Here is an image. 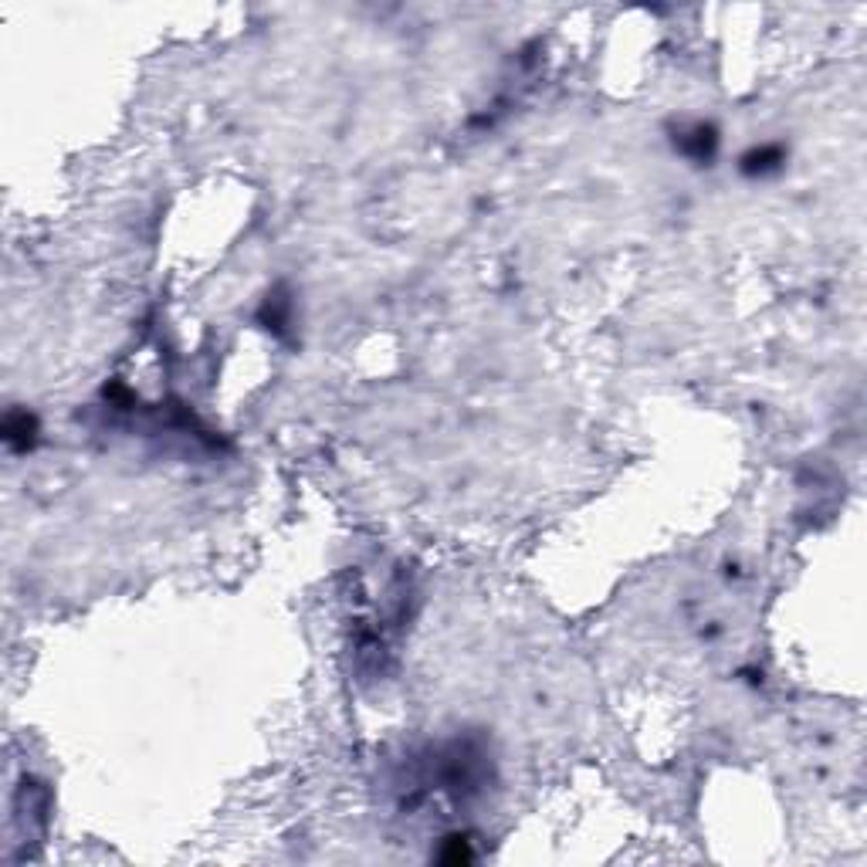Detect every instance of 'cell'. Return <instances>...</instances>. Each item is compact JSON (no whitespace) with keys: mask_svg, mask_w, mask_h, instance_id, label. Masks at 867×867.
Masks as SVG:
<instances>
[{"mask_svg":"<svg viewBox=\"0 0 867 867\" xmlns=\"http://www.w3.org/2000/svg\"><path fill=\"white\" fill-rule=\"evenodd\" d=\"M431 790L451 796L454 803L475 800L492 783V752L481 735H454L424 759L420 773Z\"/></svg>","mask_w":867,"mask_h":867,"instance_id":"6da1fadb","label":"cell"},{"mask_svg":"<svg viewBox=\"0 0 867 867\" xmlns=\"http://www.w3.org/2000/svg\"><path fill=\"white\" fill-rule=\"evenodd\" d=\"M674 150H678L685 160H691L695 166H712L715 153H718V143H722V136H718V129L712 126V122H688V126H681L678 133H674Z\"/></svg>","mask_w":867,"mask_h":867,"instance_id":"7a4b0ae2","label":"cell"},{"mask_svg":"<svg viewBox=\"0 0 867 867\" xmlns=\"http://www.w3.org/2000/svg\"><path fill=\"white\" fill-rule=\"evenodd\" d=\"M38 434H41L38 417L28 414V410H11V414L4 417V444L14 454L31 451L34 444H38Z\"/></svg>","mask_w":867,"mask_h":867,"instance_id":"3957f363","label":"cell"},{"mask_svg":"<svg viewBox=\"0 0 867 867\" xmlns=\"http://www.w3.org/2000/svg\"><path fill=\"white\" fill-rule=\"evenodd\" d=\"M783 163H786L783 146H779V143H763V146H752L749 153H742L739 170L746 173V177H769V173H776Z\"/></svg>","mask_w":867,"mask_h":867,"instance_id":"277c9868","label":"cell"},{"mask_svg":"<svg viewBox=\"0 0 867 867\" xmlns=\"http://www.w3.org/2000/svg\"><path fill=\"white\" fill-rule=\"evenodd\" d=\"M441 864H468L475 861V847H471V837L464 834H451L441 840V851L434 854Z\"/></svg>","mask_w":867,"mask_h":867,"instance_id":"5b68a950","label":"cell"},{"mask_svg":"<svg viewBox=\"0 0 867 867\" xmlns=\"http://www.w3.org/2000/svg\"><path fill=\"white\" fill-rule=\"evenodd\" d=\"M288 312H292V302L285 299L282 288H275V292L268 295L265 309H261V322H268V329L282 332V329H288V319H292Z\"/></svg>","mask_w":867,"mask_h":867,"instance_id":"8992f818","label":"cell"}]
</instances>
